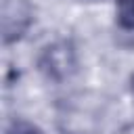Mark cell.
Segmentation results:
<instances>
[{
  "mask_svg": "<svg viewBox=\"0 0 134 134\" xmlns=\"http://www.w3.org/2000/svg\"><path fill=\"white\" fill-rule=\"evenodd\" d=\"M117 21L126 29H134V0H117Z\"/></svg>",
  "mask_w": 134,
  "mask_h": 134,
  "instance_id": "6da1fadb",
  "label": "cell"
},
{
  "mask_svg": "<svg viewBox=\"0 0 134 134\" xmlns=\"http://www.w3.org/2000/svg\"><path fill=\"white\" fill-rule=\"evenodd\" d=\"M6 134H42V132L29 121H13L6 130Z\"/></svg>",
  "mask_w": 134,
  "mask_h": 134,
  "instance_id": "7a4b0ae2",
  "label": "cell"
}]
</instances>
